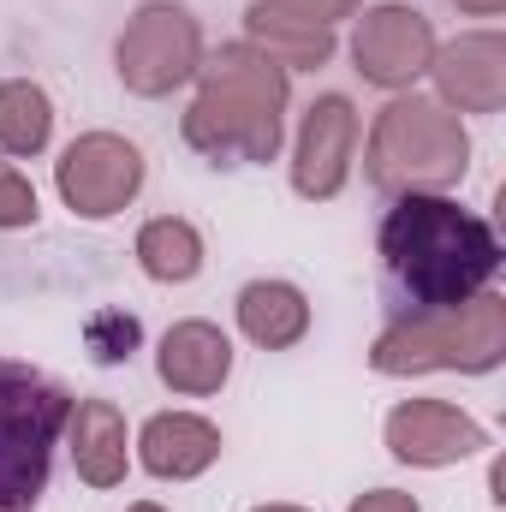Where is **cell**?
<instances>
[{
    "label": "cell",
    "instance_id": "7c38bea8",
    "mask_svg": "<svg viewBox=\"0 0 506 512\" xmlns=\"http://www.w3.org/2000/svg\"><path fill=\"white\" fill-rule=\"evenodd\" d=\"M155 376H161V387H173L185 399L221 393L233 382V340H227V328H215L203 316L173 322L161 334V346H155Z\"/></svg>",
    "mask_w": 506,
    "mask_h": 512
},
{
    "label": "cell",
    "instance_id": "d4e9b609",
    "mask_svg": "<svg viewBox=\"0 0 506 512\" xmlns=\"http://www.w3.org/2000/svg\"><path fill=\"white\" fill-rule=\"evenodd\" d=\"M126 512H167V507H155V501H137V507H126Z\"/></svg>",
    "mask_w": 506,
    "mask_h": 512
},
{
    "label": "cell",
    "instance_id": "9a60e30c",
    "mask_svg": "<svg viewBox=\"0 0 506 512\" xmlns=\"http://www.w3.org/2000/svg\"><path fill=\"white\" fill-rule=\"evenodd\" d=\"M245 42L262 48L286 78H292V72H322V66L334 60V48H340V36H334L328 24L292 18V12H280V6H268V0H256L251 12H245Z\"/></svg>",
    "mask_w": 506,
    "mask_h": 512
},
{
    "label": "cell",
    "instance_id": "cb8c5ba5",
    "mask_svg": "<svg viewBox=\"0 0 506 512\" xmlns=\"http://www.w3.org/2000/svg\"><path fill=\"white\" fill-rule=\"evenodd\" d=\"M251 512H310V507H292V501H274V507H251Z\"/></svg>",
    "mask_w": 506,
    "mask_h": 512
},
{
    "label": "cell",
    "instance_id": "ba28073f",
    "mask_svg": "<svg viewBox=\"0 0 506 512\" xmlns=\"http://www.w3.org/2000/svg\"><path fill=\"white\" fill-rule=\"evenodd\" d=\"M429 60H435V24L405 0H381L352 24V66L387 96L417 90V78H429Z\"/></svg>",
    "mask_w": 506,
    "mask_h": 512
},
{
    "label": "cell",
    "instance_id": "7a4b0ae2",
    "mask_svg": "<svg viewBox=\"0 0 506 512\" xmlns=\"http://www.w3.org/2000/svg\"><path fill=\"white\" fill-rule=\"evenodd\" d=\"M197 96L185 108V143L221 167H268L286 143L292 78L251 42H227L203 54Z\"/></svg>",
    "mask_w": 506,
    "mask_h": 512
},
{
    "label": "cell",
    "instance_id": "8fae6325",
    "mask_svg": "<svg viewBox=\"0 0 506 512\" xmlns=\"http://www.w3.org/2000/svg\"><path fill=\"white\" fill-rule=\"evenodd\" d=\"M435 102L447 114H501L506 108V36L501 30H465L453 42H435L429 60Z\"/></svg>",
    "mask_w": 506,
    "mask_h": 512
},
{
    "label": "cell",
    "instance_id": "d6986e66",
    "mask_svg": "<svg viewBox=\"0 0 506 512\" xmlns=\"http://www.w3.org/2000/svg\"><path fill=\"white\" fill-rule=\"evenodd\" d=\"M36 215H42L36 185L12 161H0V233H24V227H36Z\"/></svg>",
    "mask_w": 506,
    "mask_h": 512
},
{
    "label": "cell",
    "instance_id": "4fadbf2b",
    "mask_svg": "<svg viewBox=\"0 0 506 512\" xmlns=\"http://www.w3.org/2000/svg\"><path fill=\"white\" fill-rule=\"evenodd\" d=\"M137 465L149 471V477H161V483H191V477H203L215 459H221V429L209 423V417H197V411H155L143 429H137Z\"/></svg>",
    "mask_w": 506,
    "mask_h": 512
},
{
    "label": "cell",
    "instance_id": "ac0fdd59",
    "mask_svg": "<svg viewBox=\"0 0 506 512\" xmlns=\"http://www.w3.org/2000/svg\"><path fill=\"white\" fill-rule=\"evenodd\" d=\"M54 137V96L36 78H0V155L30 161Z\"/></svg>",
    "mask_w": 506,
    "mask_h": 512
},
{
    "label": "cell",
    "instance_id": "6da1fadb",
    "mask_svg": "<svg viewBox=\"0 0 506 512\" xmlns=\"http://www.w3.org/2000/svg\"><path fill=\"white\" fill-rule=\"evenodd\" d=\"M381 268L411 310H453L495 286L501 239L459 197H393L381 215Z\"/></svg>",
    "mask_w": 506,
    "mask_h": 512
},
{
    "label": "cell",
    "instance_id": "277c9868",
    "mask_svg": "<svg viewBox=\"0 0 506 512\" xmlns=\"http://www.w3.org/2000/svg\"><path fill=\"white\" fill-rule=\"evenodd\" d=\"M506 358V298L489 286L453 310H411L393 328H381L370 346L376 376H429V370H459V376H489Z\"/></svg>",
    "mask_w": 506,
    "mask_h": 512
},
{
    "label": "cell",
    "instance_id": "52a82bcc",
    "mask_svg": "<svg viewBox=\"0 0 506 512\" xmlns=\"http://www.w3.org/2000/svg\"><path fill=\"white\" fill-rule=\"evenodd\" d=\"M143 149L120 131H84L54 161V191L78 221H114L143 191Z\"/></svg>",
    "mask_w": 506,
    "mask_h": 512
},
{
    "label": "cell",
    "instance_id": "5bb4252c",
    "mask_svg": "<svg viewBox=\"0 0 506 512\" xmlns=\"http://www.w3.org/2000/svg\"><path fill=\"white\" fill-rule=\"evenodd\" d=\"M66 453L78 483L90 489H120L131 471V429L114 399H78L66 417Z\"/></svg>",
    "mask_w": 506,
    "mask_h": 512
},
{
    "label": "cell",
    "instance_id": "7402d4cb",
    "mask_svg": "<svg viewBox=\"0 0 506 512\" xmlns=\"http://www.w3.org/2000/svg\"><path fill=\"white\" fill-rule=\"evenodd\" d=\"M346 512H423V507H417V495H405V489H370V495H358Z\"/></svg>",
    "mask_w": 506,
    "mask_h": 512
},
{
    "label": "cell",
    "instance_id": "5b68a950",
    "mask_svg": "<svg viewBox=\"0 0 506 512\" xmlns=\"http://www.w3.org/2000/svg\"><path fill=\"white\" fill-rule=\"evenodd\" d=\"M66 417L72 393L54 376L0 358V512H30L42 501Z\"/></svg>",
    "mask_w": 506,
    "mask_h": 512
},
{
    "label": "cell",
    "instance_id": "2e32d148",
    "mask_svg": "<svg viewBox=\"0 0 506 512\" xmlns=\"http://www.w3.org/2000/svg\"><path fill=\"white\" fill-rule=\"evenodd\" d=\"M239 334L262 352H292L310 334V298L292 280H251L239 286Z\"/></svg>",
    "mask_w": 506,
    "mask_h": 512
},
{
    "label": "cell",
    "instance_id": "30bf717a",
    "mask_svg": "<svg viewBox=\"0 0 506 512\" xmlns=\"http://www.w3.org/2000/svg\"><path fill=\"white\" fill-rule=\"evenodd\" d=\"M358 161V108L346 96H316L292 137V191L304 203H334Z\"/></svg>",
    "mask_w": 506,
    "mask_h": 512
},
{
    "label": "cell",
    "instance_id": "3957f363",
    "mask_svg": "<svg viewBox=\"0 0 506 512\" xmlns=\"http://www.w3.org/2000/svg\"><path fill=\"white\" fill-rule=\"evenodd\" d=\"M471 173V131L435 96L399 90L364 143V179L381 197H453Z\"/></svg>",
    "mask_w": 506,
    "mask_h": 512
},
{
    "label": "cell",
    "instance_id": "603a6c76",
    "mask_svg": "<svg viewBox=\"0 0 506 512\" xmlns=\"http://www.w3.org/2000/svg\"><path fill=\"white\" fill-rule=\"evenodd\" d=\"M453 6H459L465 18H501L506 12V0H453Z\"/></svg>",
    "mask_w": 506,
    "mask_h": 512
},
{
    "label": "cell",
    "instance_id": "44dd1931",
    "mask_svg": "<svg viewBox=\"0 0 506 512\" xmlns=\"http://www.w3.org/2000/svg\"><path fill=\"white\" fill-rule=\"evenodd\" d=\"M268 6H280V12H292V18H310V24H340V18H352L364 0H268Z\"/></svg>",
    "mask_w": 506,
    "mask_h": 512
},
{
    "label": "cell",
    "instance_id": "ffe728a7",
    "mask_svg": "<svg viewBox=\"0 0 506 512\" xmlns=\"http://www.w3.org/2000/svg\"><path fill=\"white\" fill-rule=\"evenodd\" d=\"M131 346H137V322H131L126 310H102V316L90 322V352H96V364H120V358H131Z\"/></svg>",
    "mask_w": 506,
    "mask_h": 512
},
{
    "label": "cell",
    "instance_id": "e0dca14e",
    "mask_svg": "<svg viewBox=\"0 0 506 512\" xmlns=\"http://www.w3.org/2000/svg\"><path fill=\"white\" fill-rule=\"evenodd\" d=\"M131 256H137V268L155 286H191L203 274V262H209V245H203V233L185 215H155V221L137 227Z\"/></svg>",
    "mask_w": 506,
    "mask_h": 512
},
{
    "label": "cell",
    "instance_id": "8992f818",
    "mask_svg": "<svg viewBox=\"0 0 506 512\" xmlns=\"http://www.w3.org/2000/svg\"><path fill=\"white\" fill-rule=\"evenodd\" d=\"M203 24L191 6L179 0H143L126 18V30L114 36V78L131 96L161 102L173 90H185L203 66Z\"/></svg>",
    "mask_w": 506,
    "mask_h": 512
},
{
    "label": "cell",
    "instance_id": "9c48e42d",
    "mask_svg": "<svg viewBox=\"0 0 506 512\" xmlns=\"http://www.w3.org/2000/svg\"><path fill=\"white\" fill-rule=\"evenodd\" d=\"M381 441L411 471H447V465L477 459L489 447V429L447 399H399L381 423Z\"/></svg>",
    "mask_w": 506,
    "mask_h": 512
}]
</instances>
